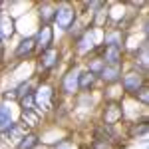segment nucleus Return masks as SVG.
Listing matches in <instances>:
<instances>
[{
    "mask_svg": "<svg viewBox=\"0 0 149 149\" xmlns=\"http://www.w3.org/2000/svg\"><path fill=\"white\" fill-rule=\"evenodd\" d=\"M60 50L56 46L48 48V50H42L38 52V60H36V72L40 74V80H46L48 76L54 72V70L60 66Z\"/></svg>",
    "mask_w": 149,
    "mask_h": 149,
    "instance_id": "f257e3e1",
    "label": "nucleus"
},
{
    "mask_svg": "<svg viewBox=\"0 0 149 149\" xmlns=\"http://www.w3.org/2000/svg\"><path fill=\"white\" fill-rule=\"evenodd\" d=\"M97 46H100V42H97V28H92V26H86L80 34L74 38V52L80 54V56L93 54V50Z\"/></svg>",
    "mask_w": 149,
    "mask_h": 149,
    "instance_id": "f03ea898",
    "label": "nucleus"
},
{
    "mask_svg": "<svg viewBox=\"0 0 149 149\" xmlns=\"http://www.w3.org/2000/svg\"><path fill=\"white\" fill-rule=\"evenodd\" d=\"M32 97H34V105L36 109L42 113V109H52V105L56 102V92H54V86L48 80H40L38 86H34V92H32Z\"/></svg>",
    "mask_w": 149,
    "mask_h": 149,
    "instance_id": "7ed1b4c3",
    "label": "nucleus"
},
{
    "mask_svg": "<svg viewBox=\"0 0 149 149\" xmlns=\"http://www.w3.org/2000/svg\"><path fill=\"white\" fill-rule=\"evenodd\" d=\"M78 22V10L70 4V2H60L56 4V12H54V24L58 30L62 32H70L74 28V24Z\"/></svg>",
    "mask_w": 149,
    "mask_h": 149,
    "instance_id": "20e7f679",
    "label": "nucleus"
},
{
    "mask_svg": "<svg viewBox=\"0 0 149 149\" xmlns=\"http://www.w3.org/2000/svg\"><path fill=\"white\" fill-rule=\"evenodd\" d=\"M80 72L81 70L78 68L76 64H72V68L62 74L60 84H58L60 95H64V97H74V95H78V78H80Z\"/></svg>",
    "mask_w": 149,
    "mask_h": 149,
    "instance_id": "39448f33",
    "label": "nucleus"
},
{
    "mask_svg": "<svg viewBox=\"0 0 149 149\" xmlns=\"http://www.w3.org/2000/svg\"><path fill=\"white\" fill-rule=\"evenodd\" d=\"M121 90L125 95H133V93L137 92L139 88H143L145 84H147V76H143V74H139L135 70H127L121 74Z\"/></svg>",
    "mask_w": 149,
    "mask_h": 149,
    "instance_id": "423d86ee",
    "label": "nucleus"
},
{
    "mask_svg": "<svg viewBox=\"0 0 149 149\" xmlns=\"http://www.w3.org/2000/svg\"><path fill=\"white\" fill-rule=\"evenodd\" d=\"M123 119V103L113 100V102H105L102 111V121L103 125H111L115 127L119 121Z\"/></svg>",
    "mask_w": 149,
    "mask_h": 149,
    "instance_id": "0eeeda50",
    "label": "nucleus"
},
{
    "mask_svg": "<svg viewBox=\"0 0 149 149\" xmlns=\"http://www.w3.org/2000/svg\"><path fill=\"white\" fill-rule=\"evenodd\" d=\"M102 46L103 48H123L125 46V28L111 26V28H103L102 36Z\"/></svg>",
    "mask_w": 149,
    "mask_h": 149,
    "instance_id": "6e6552de",
    "label": "nucleus"
},
{
    "mask_svg": "<svg viewBox=\"0 0 149 149\" xmlns=\"http://www.w3.org/2000/svg\"><path fill=\"white\" fill-rule=\"evenodd\" d=\"M34 38L36 50L42 52V50H48L56 44V32H54V26H38L36 34L32 36Z\"/></svg>",
    "mask_w": 149,
    "mask_h": 149,
    "instance_id": "1a4fd4ad",
    "label": "nucleus"
},
{
    "mask_svg": "<svg viewBox=\"0 0 149 149\" xmlns=\"http://www.w3.org/2000/svg\"><path fill=\"white\" fill-rule=\"evenodd\" d=\"M16 34V20L10 16V12H4L0 8V44L4 46L10 42Z\"/></svg>",
    "mask_w": 149,
    "mask_h": 149,
    "instance_id": "9d476101",
    "label": "nucleus"
},
{
    "mask_svg": "<svg viewBox=\"0 0 149 149\" xmlns=\"http://www.w3.org/2000/svg\"><path fill=\"white\" fill-rule=\"evenodd\" d=\"M36 52V44H34V38L32 36H24L20 38V42L16 44L14 48V62H24V60H30Z\"/></svg>",
    "mask_w": 149,
    "mask_h": 149,
    "instance_id": "9b49d317",
    "label": "nucleus"
},
{
    "mask_svg": "<svg viewBox=\"0 0 149 149\" xmlns=\"http://www.w3.org/2000/svg\"><path fill=\"white\" fill-rule=\"evenodd\" d=\"M100 58L105 66H123L125 64V52L123 48H103L100 52Z\"/></svg>",
    "mask_w": 149,
    "mask_h": 149,
    "instance_id": "f8f14e48",
    "label": "nucleus"
},
{
    "mask_svg": "<svg viewBox=\"0 0 149 149\" xmlns=\"http://www.w3.org/2000/svg\"><path fill=\"white\" fill-rule=\"evenodd\" d=\"M14 107H16V102H0V133L6 131L14 121H18L14 115Z\"/></svg>",
    "mask_w": 149,
    "mask_h": 149,
    "instance_id": "ddd939ff",
    "label": "nucleus"
},
{
    "mask_svg": "<svg viewBox=\"0 0 149 149\" xmlns=\"http://www.w3.org/2000/svg\"><path fill=\"white\" fill-rule=\"evenodd\" d=\"M121 74H123V66H103L97 80H102L105 86H113V84H119Z\"/></svg>",
    "mask_w": 149,
    "mask_h": 149,
    "instance_id": "4468645a",
    "label": "nucleus"
},
{
    "mask_svg": "<svg viewBox=\"0 0 149 149\" xmlns=\"http://www.w3.org/2000/svg\"><path fill=\"white\" fill-rule=\"evenodd\" d=\"M54 12H56V4L54 2H42L38 4V20H40V26H52L54 24Z\"/></svg>",
    "mask_w": 149,
    "mask_h": 149,
    "instance_id": "2eb2a0df",
    "label": "nucleus"
},
{
    "mask_svg": "<svg viewBox=\"0 0 149 149\" xmlns=\"http://www.w3.org/2000/svg\"><path fill=\"white\" fill-rule=\"evenodd\" d=\"M95 81H97V78H95L93 74H90L88 70H81L80 78H78V93H90V92H93Z\"/></svg>",
    "mask_w": 149,
    "mask_h": 149,
    "instance_id": "dca6fc26",
    "label": "nucleus"
},
{
    "mask_svg": "<svg viewBox=\"0 0 149 149\" xmlns=\"http://www.w3.org/2000/svg\"><path fill=\"white\" fill-rule=\"evenodd\" d=\"M38 143H40V135H38L36 131H26L22 137L18 139L16 149H34Z\"/></svg>",
    "mask_w": 149,
    "mask_h": 149,
    "instance_id": "f3484780",
    "label": "nucleus"
},
{
    "mask_svg": "<svg viewBox=\"0 0 149 149\" xmlns=\"http://www.w3.org/2000/svg\"><path fill=\"white\" fill-rule=\"evenodd\" d=\"M40 121H42V113H40L38 109H26V111H22V119H20V123H24L28 129H30V127L40 125Z\"/></svg>",
    "mask_w": 149,
    "mask_h": 149,
    "instance_id": "a211bd4d",
    "label": "nucleus"
},
{
    "mask_svg": "<svg viewBox=\"0 0 149 149\" xmlns=\"http://www.w3.org/2000/svg\"><path fill=\"white\" fill-rule=\"evenodd\" d=\"M147 131H149V121L147 119H143V121H135V123H131L129 127V133H131V137H141V139H147Z\"/></svg>",
    "mask_w": 149,
    "mask_h": 149,
    "instance_id": "6ab92c4d",
    "label": "nucleus"
},
{
    "mask_svg": "<svg viewBox=\"0 0 149 149\" xmlns=\"http://www.w3.org/2000/svg\"><path fill=\"white\" fill-rule=\"evenodd\" d=\"M103 66H105V64L102 62V58H100V56H92L90 60H88V72L93 74L95 78L100 76V72L103 70Z\"/></svg>",
    "mask_w": 149,
    "mask_h": 149,
    "instance_id": "aec40b11",
    "label": "nucleus"
},
{
    "mask_svg": "<svg viewBox=\"0 0 149 149\" xmlns=\"http://www.w3.org/2000/svg\"><path fill=\"white\" fill-rule=\"evenodd\" d=\"M133 100H135L137 103H141L143 107H147L149 105V88H147V84H145L143 88H139L137 92L133 93Z\"/></svg>",
    "mask_w": 149,
    "mask_h": 149,
    "instance_id": "412c9836",
    "label": "nucleus"
},
{
    "mask_svg": "<svg viewBox=\"0 0 149 149\" xmlns=\"http://www.w3.org/2000/svg\"><path fill=\"white\" fill-rule=\"evenodd\" d=\"M54 149H76L74 147V143H72V139H60L58 143H54Z\"/></svg>",
    "mask_w": 149,
    "mask_h": 149,
    "instance_id": "4be33fe9",
    "label": "nucleus"
},
{
    "mask_svg": "<svg viewBox=\"0 0 149 149\" xmlns=\"http://www.w3.org/2000/svg\"><path fill=\"white\" fill-rule=\"evenodd\" d=\"M2 60H4V46L0 44V64H2Z\"/></svg>",
    "mask_w": 149,
    "mask_h": 149,
    "instance_id": "5701e85b",
    "label": "nucleus"
},
{
    "mask_svg": "<svg viewBox=\"0 0 149 149\" xmlns=\"http://www.w3.org/2000/svg\"><path fill=\"white\" fill-rule=\"evenodd\" d=\"M2 6H4V2H0V8H2Z\"/></svg>",
    "mask_w": 149,
    "mask_h": 149,
    "instance_id": "b1692460",
    "label": "nucleus"
}]
</instances>
